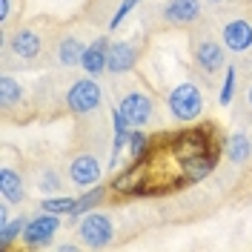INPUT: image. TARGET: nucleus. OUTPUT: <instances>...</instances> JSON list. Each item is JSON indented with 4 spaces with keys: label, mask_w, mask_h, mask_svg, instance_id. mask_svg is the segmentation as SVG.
I'll return each instance as SVG.
<instances>
[{
    "label": "nucleus",
    "mask_w": 252,
    "mask_h": 252,
    "mask_svg": "<svg viewBox=\"0 0 252 252\" xmlns=\"http://www.w3.org/2000/svg\"><path fill=\"white\" fill-rule=\"evenodd\" d=\"M215 146H218V143H215V138H212V126H189V129H181L178 135L169 138L166 152H169L172 160L181 166L184 160L204 155V152L215 149Z\"/></svg>",
    "instance_id": "1"
},
{
    "label": "nucleus",
    "mask_w": 252,
    "mask_h": 252,
    "mask_svg": "<svg viewBox=\"0 0 252 252\" xmlns=\"http://www.w3.org/2000/svg\"><path fill=\"white\" fill-rule=\"evenodd\" d=\"M166 109H169V115L181 126L195 124L204 115V92L195 83L184 80V83H178L172 92L166 94Z\"/></svg>",
    "instance_id": "2"
},
{
    "label": "nucleus",
    "mask_w": 252,
    "mask_h": 252,
    "mask_svg": "<svg viewBox=\"0 0 252 252\" xmlns=\"http://www.w3.org/2000/svg\"><path fill=\"white\" fill-rule=\"evenodd\" d=\"M61 232V215H55V212H40V215H34V218L26 223V229H23V247L26 250H43L52 244V238Z\"/></svg>",
    "instance_id": "3"
},
{
    "label": "nucleus",
    "mask_w": 252,
    "mask_h": 252,
    "mask_svg": "<svg viewBox=\"0 0 252 252\" xmlns=\"http://www.w3.org/2000/svg\"><path fill=\"white\" fill-rule=\"evenodd\" d=\"M149 163L146 160H138V163H129L124 172L112 181V192L118 198H135V195H143V192H152V184H149Z\"/></svg>",
    "instance_id": "4"
},
{
    "label": "nucleus",
    "mask_w": 252,
    "mask_h": 252,
    "mask_svg": "<svg viewBox=\"0 0 252 252\" xmlns=\"http://www.w3.org/2000/svg\"><path fill=\"white\" fill-rule=\"evenodd\" d=\"M80 241H83V247H89V250H100V247H109L112 238H115V226H112V218L109 215H103V212H86L83 218H80Z\"/></svg>",
    "instance_id": "5"
},
{
    "label": "nucleus",
    "mask_w": 252,
    "mask_h": 252,
    "mask_svg": "<svg viewBox=\"0 0 252 252\" xmlns=\"http://www.w3.org/2000/svg\"><path fill=\"white\" fill-rule=\"evenodd\" d=\"M100 103H103V89L92 80V75L75 80L69 86V92H66V106H69V112H75V115H89Z\"/></svg>",
    "instance_id": "6"
},
{
    "label": "nucleus",
    "mask_w": 252,
    "mask_h": 252,
    "mask_svg": "<svg viewBox=\"0 0 252 252\" xmlns=\"http://www.w3.org/2000/svg\"><path fill=\"white\" fill-rule=\"evenodd\" d=\"M118 109L124 112V118L129 121L132 129H143V126L152 121V112H155V103H152V97L146 92H126L124 100H121V106Z\"/></svg>",
    "instance_id": "7"
},
{
    "label": "nucleus",
    "mask_w": 252,
    "mask_h": 252,
    "mask_svg": "<svg viewBox=\"0 0 252 252\" xmlns=\"http://www.w3.org/2000/svg\"><path fill=\"white\" fill-rule=\"evenodd\" d=\"M220 43L223 49L235 52V55H244L252 49V23L247 17H235V20H226L220 26Z\"/></svg>",
    "instance_id": "8"
},
{
    "label": "nucleus",
    "mask_w": 252,
    "mask_h": 252,
    "mask_svg": "<svg viewBox=\"0 0 252 252\" xmlns=\"http://www.w3.org/2000/svg\"><path fill=\"white\" fill-rule=\"evenodd\" d=\"M218 155H220V149L215 146V149H209V152H204V155L184 160V163L178 166V175H181V181H184V184H201L204 178H209V175L215 172Z\"/></svg>",
    "instance_id": "9"
},
{
    "label": "nucleus",
    "mask_w": 252,
    "mask_h": 252,
    "mask_svg": "<svg viewBox=\"0 0 252 252\" xmlns=\"http://www.w3.org/2000/svg\"><path fill=\"white\" fill-rule=\"evenodd\" d=\"M100 175H103V169H100V163H97V158L94 155H78L72 163H69V178H72V184H78L80 189H89L94 187V184H100Z\"/></svg>",
    "instance_id": "10"
},
{
    "label": "nucleus",
    "mask_w": 252,
    "mask_h": 252,
    "mask_svg": "<svg viewBox=\"0 0 252 252\" xmlns=\"http://www.w3.org/2000/svg\"><path fill=\"white\" fill-rule=\"evenodd\" d=\"M80 69L89 72L92 78L109 72V40L106 37H97L94 43L83 49V58H80Z\"/></svg>",
    "instance_id": "11"
},
{
    "label": "nucleus",
    "mask_w": 252,
    "mask_h": 252,
    "mask_svg": "<svg viewBox=\"0 0 252 252\" xmlns=\"http://www.w3.org/2000/svg\"><path fill=\"white\" fill-rule=\"evenodd\" d=\"M141 58L138 46L132 40H115L109 43V72L112 75H124L129 69H135V63Z\"/></svg>",
    "instance_id": "12"
},
{
    "label": "nucleus",
    "mask_w": 252,
    "mask_h": 252,
    "mask_svg": "<svg viewBox=\"0 0 252 252\" xmlns=\"http://www.w3.org/2000/svg\"><path fill=\"white\" fill-rule=\"evenodd\" d=\"M195 63L198 69L206 72V75H218L226 63V55H223V43H215V40H201L195 46Z\"/></svg>",
    "instance_id": "13"
},
{
    "label": "nucleus",
    "mask_w": 252,
    "mask_h": 252,
    "mask_svg": "<svg viewBox=\"0 0 252 252\" xmlns=\"http://www.w3.org/2000/svg\"><path fill=\"white\" fill-rule=\"evenodd\" d=\"M9 49L20 61H34L40 55V49H43V40H40V34L34 29H17L9 37Z\"/></svg>",
    "instance_id": "14"
},
{
    "label": "nucleus",
    "mask_w": 252,
    "mask_h": 252,
    "mask_svg": "<svg viewBox=\"0 0 252 252\" xmlns=\"http://www.w3.org/2000/svg\"><path fill=\"white\" fill-rule=\"evenodd\" d=\"M198 15H201V0H169L163 9L166 23H172V26L192 23V20H198Z\"/></svg>",
    "instance_id": "15"
},
{
    "label": "nucleus",
    "mask_w": 252,
    "mask_h": 252,
    "mask_svg": "<svg viewBox=\"0 0 252 252\" xmlns=\"http://www.w3.org/2000/svg\"><path fill=\"white\" fill-rule=\"evenodd\" d=\"M0 195H3V201H9V204H23V201H26V189H23L20 172L9 169V166L0 169Z\"/></svg>",
    "instance_id": "16"
},
{
    "label": "nucleus",
    "mask_w": 252,
    "mask_h": 252,
    "mask_svg": "<svg viewBox=\"0 0 252 252\" xmlns=\"http://www.w3.org/2000/svg\"><path fill=\"white\" fill-rule=\"evenodd\" d=\"M226 158L232 160V163H247L252 158V141H250V135H244V132H235L229 141H226Z\"/></svg>",
    "instance_id": "17"
},
{
    "label": "nucleus",
    "mask_w": 252,
    "mask_h": 252,
    "mask_svg": "<svg viewBox=\"0 0 252 252\" xmlns=\"http://www.w3.org/2000/svg\"><path fill=\"white\" fill-rule=\"evenodd\" d=\"M149 149H152V138H149L143 129H132V135H129V146H126V152H129V163L146 160V158H149Z\"/></svg>",
    "instance_id": "18"
},
{
    "label": "nucleus",
    "mask_w": 252,
    "mask_h": 252,
    "mask_svg": "<svg viewBox=\"0 0 252 252\" xmlns=\"http://www.w3.org/2000/svg\"><path fill=\"white\" fill-rule=\"evenodd\" d=\"M83 43L78 37H63L58 43V63L61 66H80V58H83Z\"/></svg>",
    "instance_id": "19"
},
{
    "label": "nucleus",
    "mask_w": 252,
    "mask_h": 252,
    "mask_svg": "<svg viewBox=\"0 0 252 252\" xmlns=\"http://www.w3.org/2000/svg\"><path fill=\"white\" fill-rule=\"evenodd\" d=\"M103 198H106V189H103V187H97V184H94V187H89V189H86V192H83V195L78 198V204H75V212H72L69 218H72V220H80L83 215H86V212H89V209H94V206L100 204Z\"/></svg>",
    "instance_id": "20"
},
{
    "label": "nucleus",
    "mask_w": 252,
    "mask_h": 252,
    "mask_svg": "<svg viewBox=\"0 0 252 252\" xmlns=\"http://www.w3.org/2000/svg\"><path fill=\"white\" fill-rule=\"evenodd\" d=\"M23 86H20V80H15L12 75H3L0 78V103L6 106V109H12L17 103H23Z\"/></svg>",
    "instance_id": "21"
},
{
    "label": "nucleus",
    "mask_w": 252,
    "mask_h": 252,
    "mask_svg": "<svg viewBox=\"0 0 252 252\" xmlns=\"http://www.w3.org/2000/svg\"><path fill=\"white\" fill-rule=\"evenodd\" d=\"M26 223H29V220L23 218V215H20V218H15V220H6V223H0V247H3V250H12L17 238H23Z\"/></svg>",
    "instance_id": "22"
},
{
    "label": "nucleus",
    "mask_w": 252,
    "mask_h": 252,
    "mask_svg": "<svg viewBox=\"0 0 252 252\" xmlns=\"http://www.w3.org/2000/svg\"><path fill=\"white\" fill-rule=\"evenodd\" d=\"M75 204H78V198L46 195V198H43V204H40V209H46V212H55V215H72V212H75Z\"/></svg>",
    "instance_id": "23"
},
{
    "label": "nucleus",
    "mask_w": 252,
    "mask_h": 252,
    "mask_svg": "<svg viewBox=\"0 0 252 252\" xmlns=\"http://www.w3.org/2000/svg\"><path fill=\"white\" fill-rule=\"evenodd\" d=\"M235 86H238L235 66H226L223 80H220V89H218V103L220 106H229V103H232V97H235Z\"/></svg>",
    "instance_id": "24"
},
{
    "label": "nucleus",
    "mask_w": 252,
    "mask_h": 252,
    "mask_svg": "<svg viewBox=\"0 0 252 252\" xmlns=\"http://www.w3.org/2000/svg\"><path fill=\"white\" fill-rule=\"evenodd\" d=\"M37 189L43 192V195H55V192H61V178L55 169H43L40 178H37Z\"/></svg>",
    "instance_id": "25"
},
{
    "label": "nucleus",
    "mask_w": 252,
    "mask_h": 252,
    "mask_svg": "<svg viewBox=\"0 0 252 252\" xmlns=\"http://www.w3.org/2000/svg\"><path fill=\"white\" fill-rule=\"evenodd\" d=\"M138 3H141V0H121L118 12H115V15H112V20H109V29H118V26L124 23V17L129 15V12H132V9H135Z\"/></svg>",
    "instance_id": "26"
},
{
    "label": "nucleus",
    "mask_w": 252,
    "mask_h": 252,
    "mask_svg": "<svg viewBox=\"0 0 252 252\" xmlns=\"http://www.w3.org/2000/svg\"><path fill=\"white\" fill-rule=\"evenodd\" d=\"M9 12H12V0H0V23L9 20Z\"/></svg>",
    "instance_id": "27"
},
{
    "label": "nucleus",
    "mask_w": 252,
    "mask_h": 252,
    "mask_svg": "<svg viewBox=\"0 0 252 252\" xmlns=\"http://www.w3.org/2000/svg\"><path fill=\"white\" fill-rule=\"evenodd\" d=\"M58 250H61V252H75V250H78V244H72V241H63Z\"/></svg>",
    "instance_id": "28"
},
{
    "label": "nucleus",
    "mask_w": 252,
    "mask_h": 252,
    "mask_svg": "<svg viewBox=\"0 0 252 252\" xmlns=\"http://www.w3.org/2000/svg\"><path fill=\"white\" fill-rule=\"evenodd\" d=\"M247 100H250V106H252V86H250V92H247Z\"/></svg>",
    "instance_id": "29"
},
{
    "label": "nucleus",
    "mask_w": 252,
    "mask_h": 252,
    "mask_svg": "<svg viewBox=\"0 0 252 252\" xmlns=\"http://www.w3.org/2000/svg\"><path fill=\"white\" fill-rule=\"evenodd\" d=\"M206 3H223V0H206Z\"/></svg>",
    "instance_id": "30"
}]
</instances>
